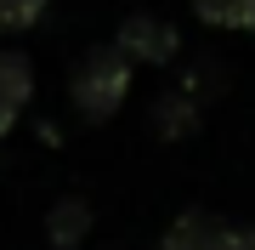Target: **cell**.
I'll use <instances>...</instances> for the list:
<instances>
[{
  "label": "cell",
  "instance_id": "obj_1",
  "mask_svg": "<svg viewBox=\"0 0 255 250\" xmlns=\"http://www.w3.org/2000/svg\"><path fill=\"white\" fill-rule=\"evenodd\" d=\"M68 97H74V108H80L91 125H108L119 114V102L130 97V57L119 51L114 40L91 46L80 63H74V74H68Z\"/></svg>",
  "mask_w": 255,
  "mask_h": 250
},
{
  "label": "cell",
  "instance_id": "obj_2",
  "mask_svg": "<svg viewBox=\"0 0 255 250\" xmlns=\"http://www.w3.org/2000/svg\"><path fill=\"white\" fill-rule=\"evenodd\" d=\"M221 91H227V68H221V63H210V57H204V63L182 68V74H176V85L153 102V131H159L164 142L193 137V131L204 125L210 102H216Z\"/></svg>",
  "mask_w": 255,
  "mask_h": 250
},
{
  "label": "cell",
  "instance_id": "obj_3",
  "mask_svg": "<svg viewBox=\"0 0 255 250\" xmlns=\"http://www.w3.org/2000/svg\"><path fill=\"white\" fill-rule=\"evenodd\" d=\"M159 250H255V228L227 222L216 211H182L164 228Z\"/></svg>",
  "mask_w": 255,
  "mask_h": 250
},
{
  "label": "cell",
  "instance_id": "obj_4",
  "mask_svg": "<svg viewBox=\"0 0 255 250\" xmlns=\"http://www.w3.org/2000/svg\"><path fill=\"white\" fill-rule=\"evenodd\" d=\"M114 46L130 57V68L147 63V68H170L182 57V34H176L170 17H153V11H130L125 23L114 28Z\"/></svg>",
  "mask_w": 255,
  "mask_h": 250
},
{
  "label": "cell",
  "instance_id": "obj_5",
  "mask_svg": "<svg viewBox=\"0 0 255 250\" xmlns=\"http://www.w3.org/2000/svg\"><path fill=\"white\" fill-rule=\"evenodd\" d=\"M28 97H34V63L23 51H0V142L11 137V125L23 120Z\"/></svg>",
  "mask_w": 255,
  "mask_h": 250
},
{
  "label": "cell",
  "instance_id": "obj_6",
  "mask_svg": "<svg viewBox=\"0 0 255 250\" xmlns=\"http://www.w3.org/2000/svg\"><path fill=\"white\" fill-rule=\"evenodd\" d=\"M85 233H91V205L85 199H57L46 211V239L51 250H80Z\"/></svg>",
  "mask_w": 255,
  "mask_h": 250
},
{
  "label": "cell",
  "instance_id": "obj_7",
  "mask_svg": "<svg viewBox=\"0 0 255 250\" xmlns=\"http://www.w3.org/2000/svg\"><path fill=\"white\" fill-rule=\"evenodd\" d=\"M193 17L210 23V28H227V34H244L255 28V0H187Z\"/></svg>",
  "mask_w": 255,
  "mask_h": 250
},
{
  "label": "cell",
  "instance_id": "obj_8",
  "mask_svg": "<svg viewBox=\"0 0 255 250\" xmlns=\"http://www.w3.org/2000/svg\"><path fill=\"white\" fill-rule=\"evenodd\" d=\"M51 0H0V34H23V28H34L46 17Z\"/></svg>",
  "mask_w": 255,
  "mask_h": 250
}]
</instances>
